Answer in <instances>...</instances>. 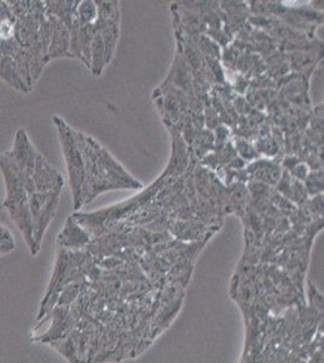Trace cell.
I'll use <instances>...</instances> for the list:
<instances>
[{
    "instance_id": "obj_1",
    "label": "cell",
    "mask_w": 324,
    "mask_h": 363,
    "mask_svg": "<svg viewBox=\"0 0 324 363\" xmlns=\"http://www.w3.org/2000/svg\"><path fill=\"white\" fill-rule=\"evenodd\" d=\"M0 172L5 184L3 207L32 253L33 225L29 208L46 201L55 190L65 186V181L38 152L23 128L17 130L13 148L0 153Z\"/></svg>"
},
{
    "instance_id": "obj_2",
    "label": "cell",
    "mask_w": 324,
    "mask_h": 363,
    "mask_svg": "<svg viewBox=\"0 0 324 363\" xmlns=\"http://www.w3.org/2000/svg\"><path fill=\"white\" fill-rule=\"evenodd\" d=\"M55 126L57 128L58 138L61 143L62 152L66 159L67 171L69 176V184L74 208L78 210L79 199L84 183V161H82V133L69 128L66 121L60 116H52Z\"/></svg>"
},
{
    "instance_id": "obj_3",
    "label": "cell",
    "mask_w": 324,
    "mask_h": 363,
    "mask_svg": "<svg viewBox=\"0 0 324 363\" xmlns=\"http://www.w3.org/2000/svg\"><path fill=\"white\" fill-rule=\"evenodd\" d=\"M58 247L66 250H82L90 245V235L79 225L74 217H68L66 225L57 236Z\"/></svg>"
},
{
    "instance_id": "obj_4",
    "label": "cell",
    "mask_w": 324,
    "mask_h": 363,
    "mask_svg": "<svg viewBox=\"0 0 324 363\" xmlns=\"http://www.w3.org/2000/svg\"><path fill=\"white\" fill-rule=\"evenodd\" d=\"M15 250V240L8 228L0 224V256L9 255Z\"/></svg>"
}]
</instances>
